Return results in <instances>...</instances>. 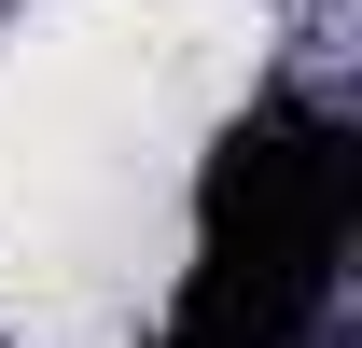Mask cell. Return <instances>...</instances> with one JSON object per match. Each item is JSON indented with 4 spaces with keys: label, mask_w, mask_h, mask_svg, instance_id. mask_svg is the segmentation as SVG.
Wrapping results in <instances>:
<instances>
[{
    "label": "cell",
    "mask_w": 362,
    "mask_h": 348,
    "mask_svg": "<svg viewBox=\"0 0 362 348\" xmlns=\"http://www.w3.org/2000/svg\"><path fill=\"white\" fill-rule=\"evenodd\" d=\"M349 209H362V153L334 112L279 98V112L223 126L209 181H195V279H181L168 348H320Z\"/></svg>",
    "instance_id": "obj_1"
}]
</instances>
